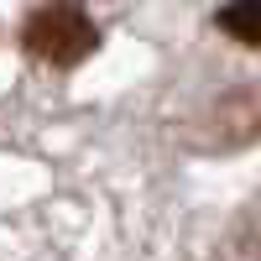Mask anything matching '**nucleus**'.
<instances>
[{"label": "nucleus", "instance_id": "nucleus-1", "mask_svg": "<svg viewBox=\"0 0 261 261\" xmlns=\"http://www.w3.org/2000/svg\"><path fill=\"white\" fill-rule=\"evenodd\" d=\"M94 21L84 16L79 0H47L42 11H32L27 32H21V47H27L37 63H53V68H73L94 53Z\"/></svg>", "mask_w": 261, "mask_h": 261}, {"label": "nucleus", "instance_id": "nucleus-2", "mask_svg": "<svg viewBox=\"0 0 261 261\" xmlns=\"http://www.w3.org/2000/svg\"><path fill=\"white\" fill-rule=\"evenodd\" d=\"M220 27H225L235 42L261 47V0H230V6L220 11Z\"/></svg>", "mask_w": 261, "mask_h": 261}]
</instances>
